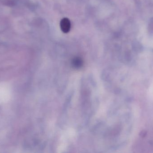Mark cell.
<instances>
[{"mask_svg": "<svg viewBox=\"0 0 153 153\" xmlns=\"http://www.w3.org/2000/svg\"><path fill=\"white\" fill-rule=\"evenodd\" d=\"M61 29L64 33H68L71 29V24L70 20L67 18H64L60 23Z\"/></svg>", "mask_w": 153, "mask_h": 153, "instance_id": "cell-1", "label": "cell"}]
</instances>
